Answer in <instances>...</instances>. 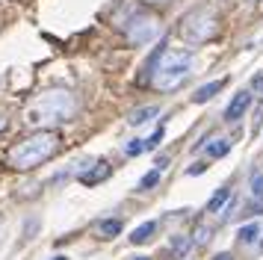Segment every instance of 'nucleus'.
<instances>
[{
    "label": "nucleus",
    "mask_w": 263,
    "mask_h": 260,
    "mask_svg": "<svg viewBox=\"0 0 263 260\" xmlns=\"http://www.w3.org/2000/svg\"><path fill=\"white\" fill-rule=\"evenodd\" d=\"M237 236H239V243H254V239L260 236V225H257V222H249V225H242Z\"/></svg>",
    "instance_id": "14"
},
{
    "label": "nucleus",
    "mask_w": 263,
    "mask_h": 260,
    "mask_svg": "<svg viewBox=\"0 0 263 260\" xmlns=\"http://www.w3.org/2000/svg\"><path fill=\"white\" fill-rule=\"evenodd\" d=\"M251 106V92H239V95H234V101L228 104V109H225V121L228 124H234V121H239V118L246 116V109Z\"/></svg>",
    "instance_id": "6"
},
{
    "label": "nucleus",
    "mask_w": 263,
    "mask_h": 260,
    "mask_svg": "<svg viewBox=\"0 0 263 260\" xmlns=\"http://www.w3.org/2000/svg\"><path fill=\"white\" fill-rule=\"evenodd\" d=\"M98 231L104 239H112L121 234V219H104V222H98Z\"/></svg>",
    "instance_id": "12"
},
{
    "label": "nucleus",
    "mask_w": 263,
    "mask_h": 260,
    "mask_svg": "<svg viewBox=\"0 0 263 260\" xmlns=\"http://www.w3.org/2000/svg\"><path fill=\"white\" fill-rule=\"evenodd\" d=\"M53 260H68V257H53Z\"/></svg>",
    "instance_id": "27"
},
{
    "label": "nucleus",
    "mask_w": 263,
    "mask_h": 260,
    "mask_svg": "<svg viewBox=\"0 0 263 260\" xmlns=\"http://www.w3.org/2000/svg\"><path fill=\"white\" fill-rule=\"evenodd\" d=\"M228 201H231V189L222 187V189H216V195L210 201H207V213H219L222 207H225Z\"/></svg>",
    "instance_id": "10"
},
{
    "label": "nucleus",
    "mask_w": 263,
    "mask_h": 260,
    "mask_svg": "<svg viewBox=\"0 0 263 260\" xmlns=\"http://www.w3.org/2000/svg\"><path fill=\"white\" fill-rule=\"evenodd\" d=\"M222 86H225V80H210V83H204V86H198L195 95H192V104H207L216 92H222Z\"/></svg>",
    "instance_id": "8"
},
{
    "label": "nucleus",
    "mask_w": 263,
    "mask_h": 260,
    "mask_svg": "<svg viewBox=\"0 0 263 260\" xmlns=\"http://www.w3.org/2000/svg\"><path fill=\"white\" fill-rule=\"evenodd\" d=\"M163 136H166V127H163V124H160V127H157L154 133H151V136H148V139H145V151H151V148H157V145H160V142H163Z\"/></svg>",
    "instance_id": "18"
},
{
    "label": "nucleus",
    "mask_w": 263,
    "mask_h": 260,
    "mask_svg": "<svg viewBox=\"0 0 263 260\" xmlns=\"http://www.w3.org/2000/svg\"><path fill=\"white\" fill-rule=\"evenodd\" d=\"M192 50L186 47H166V50H160L154 59V68H151V86H154L157 92H175L180 89L186 77L192 74Z\"/></svg>",
    "instance_id": "3"
},
{
    "label": "nucleus",
    "mask_w": 263,
    "mask_h": 260,
    "mask_svg": "<svg viewBox=\"0 0 263 260\" xmlns=\"http://www.w3.org/2000/svg\"><path fill=\"white\" fill-rule=\"evenodd\" d=\"M213 260H234V257H231V254H228V251H219V254H216Z\"/></svg>",
    "instance_id": "25"
},
{
    "label": "nucleus",
    "mask_w": 263,
    "mask_h": 260,
    "mask_svg": "<svg viewBox=\"0 0 263 260\" xmlns=\"http://www.w3.org/2000/svg\"><path fill=\"white\" fill-rule=\"evenodd\" d=\"M142 151H145V139H133L130 145L124 148V154H127V157H139Z\"/></svg>",
    "instance_id": "20"
},
{
    "label": "nucleus",
    "mask_w": 263,
    "mask_h": 260,
    "mask_svg": "<svg viewBox=\"0 0 263 260\" xmlns=\"http://www.w3.org/2000/svg\"><path fill=\"white\" fill-rule=\"evenodd\" d=\"M157 33H160V21L151 12H139V15H133L130 21L124 24V39L133 47H142L148 42H154Z\"/></svg>",
    "instance_id": "5"
},
{
    "label": "nucleus",
    "mask_w": 263,
    "mask_h": 260,
    "mask_svg": "<svg viewBox=\"0 0 263 260\" xmlns=\"http://www.w3.org/2000/svg\"><path fill=\"white\" fill-rule=\"evenodd\" d=\"M210 236H213V228L198 225V228H195V234H192V243H195V246H207V243H210Z\"/></svg>",
    "instance_id": "17"
},
{
    "label": "nucleus",
    "mask_w": 263,
    "mask_h": 260,
    "mask_svg": "<svg viewBox=\"0 0 263 260\" xmlns=\"http://www.w3.org/2000/svg\"><path fill=\"white\" fill-rule=\"evenodd\" d=\"M251 86H254V92H257V95H263V77H257Z\"/></svg>",
    "instance_id": "22"
},
{
    "label": "nucleus",
    "mask_w": 263,
    "mask_h": 260,
    "mask_svg": "<svg viewBox=\"0 0 263 260\" xmlns=\"http://www.w3.org/2000/svg\"><path fill=\"white\" fill-rule=\"evenodd\" d=\"M190 246H192L190 236H175V239H172V254H175V257H183V254L190 251Z\"/></svg>",
    "instance_id": "16"
},
{
    "label": "nucleus",
    "mask_w": 263,
    "mask_h": 260,
    "mask_svg": "<svg viewBox=\"0 0 263 260\" xmlns=\"http://www.w3.org/2000/svg\"><path fill=\"white\" fill-rule=\"evenodd\" d=\"M109 172H112V169H109L104 160H98L95 169H89V172H80L77 177H80V183H86V187H95V183H101L104 177H109Z\"/></svg>",
    "instance_id": "7"
},
{
    "label": "nucleus",
    "mask_w": 263,
    "mask_h": 260,
    "mask_svg": "<svg viewBox=\"0 0 263 260\" xmlns=\"http://www.w3.org/2000/svg\"><path fill=\"white\" fill-rule=\"evenodd\" d=\"M133 260H151V257H133Z\"/></svg>",
    "instance_id": "26"
},
{
    "label": "nucleus",
    "mask_w": 263,
    "mask_h": 260,
    "mask_svg": "<svg viewBox=\"0 0 263 260\" xmlns=\"http://www.w3.org/2000/svg\"><path fill=\"white\" fill-rule=\"evenodd\" d=\"M142 3H148V6H163V3H168V0H142Z\"/></svg>",
    "instance_id": "24"
},
{
    "label": "nucleus",
    "mask_w": 263,
    "mask_h": 260,
    "mask_svg": "<svg viewBox=\"0 0 263 260\" xmlns=\"http://www.w3.org/2000/svg\"><path fill=\"white\" fill-rule=\"evenodd\" d=\"M77 95L71 89H45L42 95H36L24 109L27 124L33 127H53V124H65L77 116Z\"/></svg>",
    "instance_id": "1"
},
{
    "label": "nucleus",
    "mask_w": 263,
    "mask_h": 260,
    "mask_svg": "<svg viewBox=\"0 0 263 260\" xmlns=\"http://www.w3.org/2000/svg\"><path fill=\"white\" fill-rule=\"evenodd\" d=\"M204 169H207V165H204V163H195V165H192V169H190V175H201Z\"/></svg>",
    "instance_id": "21"
},
{
    "label": "nucleus",
    "mask_w": 263,
    "mask_h": 260,
    "mask_svg": "<svg viewBox=\"0 0 263 260\" xmlns=\"http://www.w3.org/2000/svg\"><path fill=\"white\" fill-rule=\"evenodd\" d=\"M231 145H234L231 139H213L207 145V157H210V160H219V157H225V154L231 151Z\"/></svg>",
    "instance_id": "11"
},
{
    "label": "nucleus",
    "mask_w": 263,
    "mask_h": 260,
    "mask_svg": "<svg viewBox=\"0 0 263 260\" xmlns=\"http://www.w3.org/2000/svg\"><path fill=\"white\" fill-rule=\"evenodd\" d=\"M60 145H62V136L57 130H36V133H30L27 139L15 142L12 148L6 151V165L15 169V172H30L36 165L48 163L50 157L60 151Z\"/></svg>",
    "instance_id": "2"
},
{
    "label": "nucleus",
    "mask_w": 263,
    "mask_h": 260,
    "mask_svg": "<svg viewBox=\"0 0 263 260\" xmlns=\"http://www.w3.org/2000/svg\"><path fill=\"white\" fill-rule=\"evenodd\" d=\"M251 195H254L257 201H263V172L251 175Z\"/></svg>",
    "instance_id": "19"
},
{
    "label": "nucleus",
    "mask_w": 263,
    "mask_h": 260,
    "mask_svg": "<svg viewBox=\"0 0 263 260\" xmlns=\"http://www.w3.org/2000/svg\"><path fill=\"white\" fill-rule=\"evenodd\" d=\"M216 33H219V15L213 6H198V9L186 12L178 24V35L190 45H204L216 39Z\"/></svg>",
    "instance_id": "4"
},
{
    "label": "nucleus",
    "mask_w": 263,
    "mask_h": 260,
    "mask_svg": "<svg viewBox=\"0 0 263 260\" xmlns=\"http://www.w3.org/2000/svg\"><path fill=\"white\" fill-rule=\"evenodd\" d=\"M6 127H9V118H6V116H0V133H3Z\"/></svg>",
    "instance_id": "23"
},
{
    "label": "nucleus",
    "mask_w": 263,
    "mask_h": 260,
    "mask_svg": "<svg viewBox=\"0 0 263 260\" xmlns=\"http://www.w3.org/2000/svg\"><path fill=\"white\" fill-rule=\"evenodd\" d=\"M163 172H166V169L154 165V169H151V172H148V175H145L142 180H139V189H151V187H157V183H160V177H163Z\"/></svg>",
    "instance_id": "15"
},
{
    "label": "nucleus",
    "mask_w": 263,
    "mask_h": 260,
    "mask_svg": "<svg viewBox=\"0 0 263 260\" xmlns=\"http://www.w3.org/2000/svg\"><path fill=\"white\" fill-rule=\"evenodd\" d=\"M154 231H157V222H154V219H151V222H142V225H139V228L130 234V243H133V246H142V243H148V239L154 236Z\"/></svg>",
    "instance_id": "9"
},
{
    "label": "nucleus",
    "mask_w": 263,
    "mask_h": 260,
    "mask_svg": "<svg viewBox=\"0 0 263 260\" xmlns=\"http://www.w3.org/2000/svg\"><path fill=\"white\" fill-rule=\"evenodd\" d=\"M157 116V106H142V109H136V113H130V121L133 127H139V124H145V121H151V118Z\"/></svg>",
    "instance_id": "13"
}]
</instances>
